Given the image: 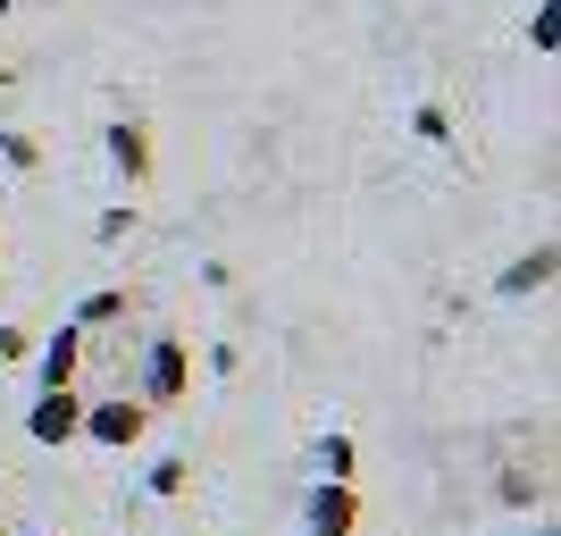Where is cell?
<instances>
[{
  "instance_id": "6da1fadb",
  "label": "cell",
  "mask_w": 561,
  "mask_h": 536,
  "mask_svg": "<svg viewBox=\"0 0 561 536\" xmlns=\"http://www.w3.org/2000/svg\"><path fill=\"white\" fill-rule=\"evenodd\" d=\"M193 395V344L168 327V335H151L142 344V369H135V402L142 411H176V402Z\"/></svg>"
},
{
  "instance_id": "7a4b0ae2",
  "label": "cell",
  "mask_w": 561,
  "mask_h": 536,
  "mask_svg": "<svg viewBox=\"0 0 561 536\" xmlns=\"http://www.w3.org/2000/svg\"><path fill=\"white\" fill-rule=\"evenodd\" d=\"M142 436H151V411H142V402H126V395L84 402V436H76V444H101V453H135Z\"/></svg>"
},
{
  "instance_id": "3957f363",
  "label": "cell",
  "mask_w": 561,
  "mask_h": 536,
  "mask_svg": "<svg viewBox=\"0 0 561 536\" xmlns=\"http://www.w3.org/2000/svg\"><path fill=\"white\" fill-rule=\"evenodd\" d=\"M101 151H110V168L126 176V193L151 185V168H160V151H151V126H142V117H110V126H101Z\"/></svg>"
},
{
  "instance_id": "277c9868",
  "label": "cell",
  "mask_w": 561,
  "mask_h": 536,
  "mask_svg": "<svg viewBox=\"0 0 561 536\" xmlns=\"http://www.w3.org/2000/svg\"><path fill=\"white\" fill-rule=\"evenodd\" d=\"M25 436L34 444H76L84 436V386H50V395L25 411Z\"/></svg>"
},
{
  "instance_id": "5b68a950",
  "label": "cell",
  "mask_w": 561,
  "mask_h": 536,
  "mask_svg": "<svg viewBox=\"0 0 561 536\" xmlns=\"http://www.w3.org/2000/svg\"><path fill=\"white\" fill-rule=\"evenodd\" d=\"M302 536H360V487H310L302 503Z\"/></svg>"
},
{
  "instance_id": "8992f818",
  "label": "cell",
  "mask_w": 561,
  "mask_h": 536,
  "mask_svg": "<svg viewBox=\"0 0 561 536\" xmlns=\"http://www.w3.org/2000/svg\"><path fill=\"white\" fill-rule=\"evenodd\" d=\"M553 269H561V243L545 235V243H528V252H519L512 269L494 277V294H503V303H528V294H553Z\"/></svg>"
},
{
  "instance_id": "52a82bcc",
  "label": "cell",
  "mask_w": 561,
  "mask_h": 536,
  "mask_svg": "<svg viewBox=\"0 0 561 536\" xmlns=\"http://www.w3.org/2000/svg\"><path fill=\"white\" fill-rule=\"evenodd\" d=\"M76 369H84V327H59V335L34 344V377H43V395H50V386H76Z\"/></svg>"
},
{
  "instance_id": "ba28073f",
  "label": "cell",
  "mask_w": 561,
  "mask_h": 536,
  "mask_svg": "<svg viewBox=\"0 0 561 536\" xmlns=\"http://www.w3.org/2000/svg\"><path fill=\"white\" fill-rule=\"evenodd\" d=\"M310 461H319V478H328V487H352V478H360V444H352L344 427H328V436H319V453H310Z\"/></svg>"
},
{
  "instance_id": "9c48e42d",
  "label": "cell",
  "mask_w": 561,
  "mask_h": 536,
  "mask_svg": "<svg viewBox=\"0 0 561 536\" xmlns=\"http://www.w3.org/2000/svg\"><path fill=\"white\" fill-rule=\"evenodd\" d=\"M126 310H135V294H126V285H101V294H84V303H76L68 327H84V335H93V327H117Z\"/></svg>"
},
{
  "instance_id": "30bf717a",
  "label": "cell",
  "mask_w": 561,
  "mask_h": 536,
  "mask_svg": "<svg viewBox=\"0 0 561 536\" xmlns=\"http://www.w3.org/2000/svg\"><path fill=\"white\" fill-rule=\"evenodd\" d=\"M494 494H503L512 512H528V503H545V478H537V469H528V461H512V469H503V487H494Z\"/></svg>"
},
{
  "instance_id": "8fae6325",
  "label": "cell",
  "mask_w": 561,
  "mask_h": 536,
  "mask_svg": "<svg viewBox=\"0 0 561 536\" xmlns=\"http://www.w3.org/2000/svg\"><path fill=\"white\" fill-rule=\"evenodd\" d=\"M135 218H142L135 202H110V210L93 218V243H101V252H117V243H126V235H135Z\"/></svg>"
},
{
  "instance_id": "7c38bea8",
  "label": "cell",
  "mask_w": 561,
  "mask_h": 536,
  "mask_svg": "<svg viewBox=\"0 0 561 536\" xmlns=\"http://www.w3.org/2000/svg\"><path fill=\"white\" fill-rule=\"evenodd\" d=\"M0 168H18V176H34V168H43V142L25 135V126H9V135H0Z\"/></svg>"
},
{
  "instance_id": "4fadbf2b",
  "label": "cell",
  "mask_w": 561,
  "mask_h": 536,
  "mask_svg": "<svg viewBox=\"0 0 561 536\" xmlns=\"http://www.w3.org/2000/svg\"><path fill=\"white\" fill-rule=\"evenodd\" d=\"M553 43H561V9H553V0H537V9H528V50L553 59Z\"/></svg>"
},
{
  "instance_id": "5bb4252c",
  "label": "cell",
  "mask_w": 561,
  "mask_h": 536,
  "mask_svg": "<svg viewBox=\"0 0 561 536\" xmlns=\"http://www.w3.org/2000/svg\"><path fill=\"white\" fill-rule=\"evenodd\" d=\"M411 135H420V142H453V117H445V101H420V110H411Z\"/></svg>"
},
{
  "instance_id": "9a60e30c",
  "label": "cell",
  "mask_w": 561,
  "mask_h": 536,
  "mask_svg": "<svg viewBox=\"0 0 561 536\" xmlns=\"http://www.w3.org/2000/svg\"><path fill=\"white\" fill-rule=\"evenodd\" d=\"M185 487H193V461H176V453L151 461V494H185Z\"/></svg>"
},
{
  "instance_id": "2e32d148",
  "label": "cell",
  "mask_w": 561,
  "mask_h": 536,
  "mask_svg": "<svg viewBox=\"0 0 561 536\" xmlns=\"http://www.w3.org/2000/svg\"><path fill=\"white\" fill-rule=\"evenodd\" d=\"M34 344H43L34 327H0V361H34Z\"/></svg>"
},
{
  "instance_id": "e0dca14e",
  "label": "cell",
  "mask_w": 561,
  "mask_h": 536,
  "mask_svg": "<svg viewBox=\"0 0 561 536\" xmlns=\"http://www.w3.org/2000/svg\"><path fill=\"white\" fill-rule=\"evenodd\" d=\"M9 84H18V68H9V59H0V93H9Z\"/></svg>"
},
{
  "instance_id": "ac0fdd59",
  "label": "cell",
  "mask_w": 561,
  "mask_h": 536,
  "mask_svg": "<svg viewBox=\"0 0 561 536\" xmlns=\"http://www.w3.org/2000/svg\"><path fill=\"white\" fill-rule=\"evenodd\" d=\"M528 536H553V528H545V520H537V528H528Z\"/></svg>"
},
{
  "instance_id": "d6986e66",
  "label": "cell",
  "mask_w": 561,
  "mask_h": 536,
  "mask_svg": "<svg viewBox=\"0 0 561 536\" xmlns=\"http://www.w3.org/2000/svg\"><path fill=\"white\" fill-rule=\"evenodd\" d=\"M9 9H18V0H0V18H9Z\"/></svg>"
},
{
  "instance_id": "ffe728a7",
  "label": "cell",
  "mask_w": 561,
  "mask_h": 536,
  "mask_svg": "<svg viewBox=\"0 0 561 536\" xmlns=\"http://www.w3.org/2000/svg\"><path fill=\"white\" fill-rule=\"evenodd\" d=\"M0 503H9V487H0Z\"/></svg>"
}]
</instances>
